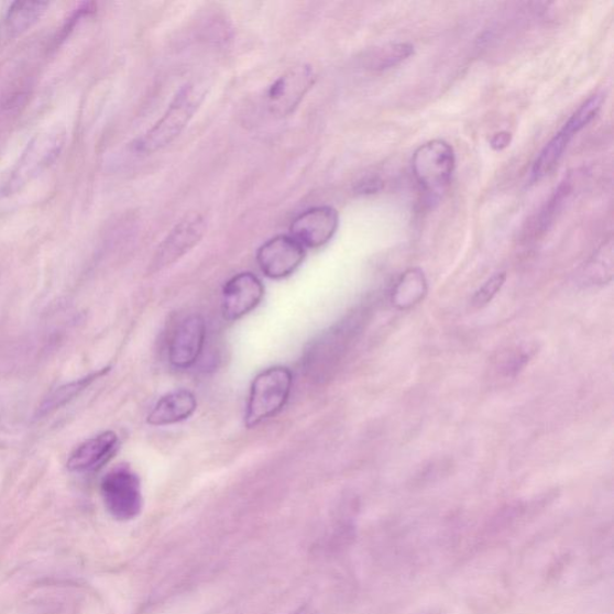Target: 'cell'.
Instances as JSON below:
<instances>
[{"instance_id": "cell-22", "label": "cell", "mask_w": 614, "mask_h": 614, "mask_svg": "<svg viewBox=\"0 0 614 614\" xmlns=\"http://www.w3.org/2000/svg\"><path fill=\"white\" fill-rule=\"evenodd\" d=\"M384 183L377 176H372L363 179L357 186L358 194L372 195L377 194L383 189Z\"/></svg>"}, {"instance_id": "cell-24", "label": "cell", "mask_w": 614, "mask_h": 614, "mask_svg": "<svg viewBox=\"0 0 614 614\" xmlns=\"http://www.w3.org/2000/svg\"><path fill=\"white\" fill-rule=\"evenodd\" d=\"M293 614H319L316 608L310 605H304Z\"/></svg>"}, {"instance_id": "cell-8", "label": "cell", "mask_w": 614, "mask_h": 614, "mask_svg": "<svg viewBox=\"0 0 614 614\" xmlns=\"http://www.w3.org/2000/svg\"><path fill=\"white\" fill-rule=\"evenodd\" d=\"M206 227L205 219L198 213L185 217L158 246L153 261L154 272L176 263L201 242Z\"/></svg>"}, {"instance_id": "cell-16", "label": "cell", "mask_w": 614, "mask_h": 614, "mask_svg": "<svg viewBox=\"0 0 614 614\" xmlns=\"http://www.w3.org/2000/svg\"><path fill=\"white\" fill-rule=\"evenodd\" d=\"M48 3H13L6 17V30L12 36H18L26 31L44 17Z\"/></svg>"}, {"instance_id": "cell-12", "label": "cell", "mask_w": 614, "mask_h": 614, "mask_svg": "<svg viewBox=\"0 0 614 614\" xmlns=\"http://www.w3.org/2000/svg\"><path fill=\"white\" fill-rule=\"evenodd\" d=\"M119 445L113 431H106L77 447L68 461V469L76 473L95 472L109 462Z\"/></svg>"}, {"instance_id": "cell-20", "label": "cell", "mask_w": 614, "mask_h": 614, "mask_svg": "<svg viewBox=\"0 0 614 614\" xmlns=\"http://www.w3.org/2000/svg\"><path fill=\"white\" fill-rule=\"evenodd\" d=\"M603 103V95H595L591 97L580 107V109L570 117L563 128L567 129L572 136H575L577 133H579L582 129H584L592 122L599 111L602 110Z\"/></svg>"}, {"instance_id": "cell-10", "label": "cell", "mask_w": 614, "mask_h": 614, "mask_svg": "<svg viewBox=\"0 0 614 614\" xmlns=\"http://www.w3.org/2000/svg\"><path fill=\"white\" fill-rule=\"evenodd\" d=\"M339 227V213L331 207H316L300 213L290 224V237L304 248L328 244Z\"/></svg>"}, {"instance_id": "cell-4", "label": "cell", "mask_w": 614, "mask_h": 614, "mask_svg": "<svg viewBox=\"0 0 614 614\" xmlns=\"http://www.w3.org/2000/svg\"><path fill=\"white\" fill-rule=\"evenodd\" d=\"M456 164L452 146L443 140H432L414 152L413 176L427 197L437 199L447 191Z\"/></svg>"}, {"instance_id": "cell-2", "label": "cell", "mask_w": 614, "mask_h": 614, "mask_svg": "<svg viewBox=\"0 0 614 614\" xmlns=\"http://www.w3.org/2000/svg\"><path fill=\"white\" fill-rule=\"evenodd\" d=\"M65 140V131L61 128L37 133L11 171L0 195L8 197L18 194L55 164L64 150Z\"/></svg>"}, {"instance_id": "cell-14", "label": "cell", "mask_w": 614, "mask_h": 614, "mask_svg": "<svg viewBox=\"0 0 614 614\" xmlns=\"http://www.w3.org/2000/svg\"><path fill=\"white\" fill-rule=\"evenodd\" d=\"M572 138L571 133L563 128L544 146L533 165L531 176L534 180H540L550 175L559 164L560 158L563 157Z\"/></svg>"}, {"instance_id": "cell-13", "label": "cell", "mask_w": 614, "mask_h": 614, "mask_svg": "<svg viewBox=\"0 0 614 614\" xmlns=\"http://www.w3.org/2000/svg\"><path fill=\"white\" fill-rule=\"evenodd\" d=\"M196 409L197 398L191 392L176 391L158 399L146 421L152 426L178 424L188 420Z\"/></svg>"}, {"instance_id": "cell-17", "label": "cell", "mask_w": 614, "mask_h": 614, "mask_svg": "<svg viewBox=\"0 0 614 614\" xmlns=\"http://www.w3.org/2000/svg\"><path fill=\"white\" fill-rule=\"evenodd\" d=\"M582 275L586 282H591L593 285L611 282L613 276L612 239L596 250L593 257L586 262Z\"/></svg>"}, {"instance_id": "cell-3", "label": "cell", "mask_w": 614, "mask_h": 614, "mask_svg": "<svg viewBox=\"0 0 614 614\" xmlns=\"http://www.w3.org/2000/svg\"><path fill=\"white\" fill-rule=\"evenodd\" d=\"M292 371L273 366L259 373L251 384L245 413L249 429L276 416L288 403L292 393Z\"/></svg>"}, {"instance_id": "cell-1", "label": "cell", "mask_w": 614, "mask_h": 614, "mask_svg": "<svg viewBox=\"0 0 614 614\" xmlns=\"http://www.w3.org/2000/svg\"><path fill=\"white\" fill-rule=\"evenodd\" d=\"M205 96L206 89L199 84L184 86L158 122L132 144L133 150L142 154H152L165 149L189 124Z\"/></svg>"}, {"instance_id": "cell-23", "label": "cell", "mask_w": 614, "mask_h": 614, "mask_svg": "<svg viewBox=\"0 0 614 614\" xmlns=\"http://www.w3.org/2000/svg\"><path fill=\"white\" fill-rule=\"evenodd\" d=\"M512 141V135L508 132H500L495 138L491 140V145L493 149L501 151L504 150L505 146H508Z\"/></svg>"}, {"instance_id": "cell-21", "label": "cell", "mask_w": 614, "mask_h": 614, "mask_svg": "<svg viewBox=\"0 0 614 614\" xmlns=\"http://www.w3.org/2000/svg\"><path fill=\"white\" fill-rule=\"evenodd\" d=\"M505 273H497L493 275L487 282L480 287L472 299L473 306L484 307L492 301L493 298L497 296V293L502 289L505 283Z\"/></svg>"}, {"instance_id": "cell-5", "label": "cell", "mask_w": 614, "mask_h": 614, "mask_svg": "<svg viewBox=\"0 0 614 614\" xmlns=\"http://www.w3.org/2000/svg\"><path fill=\"white\" fill-rule=\"evenodd\" d=\"M101 496L107 512L118 520H131L142 512L141 480L129 467H118L102 479Z\"/></svg>"}, {"instance_id": "cell-19", "label": "cell", "mask_w": 614, "mask_h": 614, "mask_svg": "<svg viewBox=\"0 0 614 614\" xmlns=\"http://www.w3.org/2000/svg\"><path fill=\"white\" fill-rule=\"evenodd\" d=\"M414 53V47L410 44H393L380 48L375 56L371 58L372 69L386 70L392 69L394 66L408 59Z\"/></svg>"}, {"instance_id": "cell-18", "label": "cell", "mask_w": 614, "mask_h": 614, "mask_svg": "<svg viewBox=\"0 0 614 614\" xmlns=\"http://www.w3.org/2000/svg\"><path fill=\"white\" fill-rule=\"evenodd\" d=\"M426 292V279L420 270H409L406 272L395 287L394 297L408 300L409 305L417 303L424 297Z\"/></svg>"}, {"instance_id": "cell-11", "label": "cell", "mask_w": 614, "mask_h": 614, "mask_svg": "<svg viewBox=\"0 0 614 614\" xmlns=\"http://www.w3.org/2000/svg\"><path fill=\"white\" fill-rule=\"evenodd\" d=\"M264 297L261 279L252 273H240L222 290V313L227 320H238L256 309Z\"/></svg>"}, {"instance_id": "cell-6", "label": "cell", "mask_w": 614, "mask_h": 614, "mask_svg": "<svg viewBox=\"0 0 614 614\" xmlns=\"http://www.w3.org/2000/svg\"><path fill=\"white\" fill-rule=\"evenodd\" d=\"M315 84V74L310 66L292 69L266 90L265 109L272 116L286 117L295 111L307 91Z\"/></svg>"}, {"instance_id": "cell-7", "label": "cell", "mask_w": 614, "mask_h": 614, "mask_svg": "<svg viewBox=\"0 0 614 614\" xmlns=\"http://www.w3.org/2000/svg\"><path fill=\"white\" fill-rule=\"evenodd\" d=\"M305 259V248L290 235H277L257 252L262 273L270 278H285L295 273Z\"/></svg>"}, {"instance_id": "cell-15", "label": "cell", "mask_w": 614, "mask_h": 614, "mask_svg": "<svg viewBox=\"0 0 614 614\" xmlns=\"http://www.w3.org/2000/svg\"><path fill=\"white\" fill-rule=\"evenodd\" d=\"M103 373H106V370L59 386V388L53 391L44 399L43 404L40 405L37 409V417L43 418L50 416L53 412H56L66 404H69L75 397L85 392L92 382L101 377Z\"/></svg>"}, {"instance_id": "cell-9", "label": "cell", "mask_w": 614, "mask_h": 614, "mask_svg": "<svg viewBox=\"0 0 614 614\" xmlns=\"http://www.w3.org/2000/svg\"><path fill=\"white\" fill-rule=\"evenodd\" d=\"M206 339V320L198 315L185 318L168 346L171 365L180 370L194 366L204 352Z\"/></svg>"}]
</instances>
